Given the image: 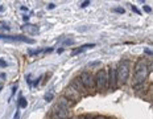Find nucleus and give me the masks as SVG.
<instances>
[{
    "label": "nucleus",
    "mask_w": 153,
    "mask_h": 119,
    "mask_svg": "<svg viewBox=\"0 0 153 119\" xmlns=\"http://www.w3.org/2000/svg\"><path fill=\"white\" fill-rule=\"evenodd\" d=\"M71 119H85V115H82V117H78V118H71Z\"/></svg>",
    "instance_id": "nucleus-32"
},
{
    "label": "nucleus",
    "mask_w": 153,
    "mask_h": 119,
    "mask_svg": "<svg viewBox=\"0 0 153 119\" xmlns=\"http://www.w3.org/2000/svg\"><path fill=\"white\" fill-rule=\"evenodd\" d=\"M107 81H108V88L111 90L117 89V81H116V66H110L107 67Z\"/></svg>",
    "instance_id": "nucleus-6"
},
{
    "label": "nucleus",
    "mask_w": 153,
    "mask_h": 119,
    "mask_svg": "<svg viewBox=\"0 0 153 119\" xmlns=\"http://www.w3.org/2000/svg\"><path fill=\"white\" fill-rule=\"evenodd\" d=\"M7 66H8L7 61H4L3 58H0V67H7Z\"/></svg>",
    "instance_id": "nucleus-22"
},
{
    "label": "nucleus",
    "mask_w": 153,
    "mask_h": 119,
    "mask_svg": "<svg viewBox=\"0 0 153 119\" xmlns=\"http://www.w3.org/2000/svg\"><path fill=\"white\" fill-rule=\"evenodd\" d=\"M95 66H100V61H95V62H90L88 64V67H95Z\"/></svg>",
    "instance_id": "nucleus-19"
},
{
    "label": "nucleus",
    "mask_w": 153,
    "mask_h": 119,
    "mask_svg": "<svg viewBox=\"0 0 153 119\" xmlns=\"http://www.w3.org/2000/svg\"><path fill=\"white\" fill-rule=\"evenodd\" d=\"M94 82H95V90L97 91H106L108 89V81H107V70L100 69L97 72L94 76Z\"/></svg>",
    "instance_id": "nucleus-3"
},
{
    "label": "nucleus",
    "mask_w": 153,
    "mask_h": 119,
    "mask_svg": "<svg viewBox=\"0 0 153 119\" xmlns=\"http://www.w3.org/2000/svg\"><path fill=\"white\" fill-rule=\"evenodd\" d=\"M0 40H4V41H11V43H27V44H34L33 38L29 37H25L21 36V34H5V33H0Z\"/></svg>",
    "instance_id": "nucleus-5"
},
{
    "label": "nucleus",
    "mask_w": 153,
    "mask_h": 119,
    "mask_svg": "<svg viewBox=\"0 0 153 119\" xmlns=\"http://www.w3.org/2000/svg\"><path fill=\"white\" fill-rule=\"evenodd\" d=\"M73 44H74V40H65L62 43L63 46H69V45H73Z\"/></svg>",
    "instance_id": "nucleus-20"
},
{
    "label": "nucleus",
    "mask_w": 153,
    "mask_h": 119,
    "mask_svg": "<svg viewBox=\"0 0 153 119\" xmlns=\"http://www.w3.org/2000/svg\"><path fill=\"white\" fill-rule=\"evenodd\" d=\"M13 119H20V109H16V112H15V115H13Z\"/></svg>",
    "instance_id": "nucleus-23"
},
{
    "label": "nucleus",
    "mask_w": 153,
    "mask_h": 119,
    "mask_svg": "<svg viewBox=\"0 0 153 119\" xmlns=\"http://www.w3.org/2000/svg\"><path fill=\"white\" fill-rule=\"evenodd\" d=\"M17 89H19V85H17V83H15V85L12 86V94H11V98L15 95V93L17 91ZM11 98H9V99H11Z\"/></svg>",
    "instance_id": "nucleus-18"
},
{
    "label": "nucleus",
    "mask_w": 153,
    "mask_h": 119,
    "mask_svg": "<svg viewBox=\"0 0 153 119\" xmlns=\"http://www.w3.org/2000/svg\"><path fill=\"white\" fill-rule=\"evenodd\" d=\"M7 78V76H5V73H1V74H0V79H5Z\"/></svg>",
    "instance_id": "nucleus-30"
},
{
    "label": "nucleus",
    "mask_w": 153,
    "mask_h": 119,
    "mask_svg": "<svg viewBox=\"0 0 153 119\" xmlns=\"http://www.w3.org/2000/svg\"><path fill=\"white\" fill-rule=\"evenodd\" d=\"M91 48H95V44H85V45H82V46H79V48H76V49L73 50L71 56L74 57V56H76V54H81V53L86 52L87 49H91Z\"/></svg>",
    "instance_id": "nucleus-12"
},
{
    "label": "nucleus",
    "mask_w": 153,
    "mask_h": 119,
    "mask_svg": "<svg viewBox=\"0 0 153 119\" xmlns=\"http://www.w3.org/2000/svg\"><path fill=\"white\" fill-rule=\"evenodd\" d=\"M50 52H53V48H42V49H29L28 50V54L29 56H38V54H41V53H50Z\"/></svg>",
    "instance_id": "nucleus-13"
},
{
    "label": "nucleus",
    "mask_w": 153,
    "mask_h": 119,
    "mask_svg": "<svg viewBox=\"0 0 153 119\" xmlns=\"http://www.w3.org/2000/svg\"><path fill=\"white\" fill-rule=\"evenodd\" d=\"M0 91H1V86H0Z\"/></svg>",
    "instance_id": "nucleus-34"
},
{
    "label": "nucleus",
    "mask_w": 153,
    "mask_h": 119,
    "mask_svg": "<svg viewBox=\"0 0 153 119\" xmlns=\"http://www.w3.org/2000/svg\"><path fill=\"white\" fill-rule=\"evenodd\" d=\"M74 102H71V101H69V99H66L65 97H61V98H58V102H57V106H59V107H62L63 110H69L70 111V109H73L74 107Z\"/></svg>",
    "instance_id": "nucleus-11"
},
{
    "label": "nucleus",
    "mask_w": 153,
    "mask_h": 119,
    "mask_svg": "<svg viewBox=\"0 0 153 119\" xmlns=\"http://www.w3.org/2000/svg\"><path fill=\"white\" fill-rule=\"evenodd\" d=\"M52 115L54 119H68L70 117V111L69 110H63L59 106H54L52 109Z\"/></svg>",
    "instance_id": "nucleus-8"
},
{
    "label": "nucleus",
    "mask_w": 153,
    "mask_h": 119,
    "mask_svg": "<svg viewBox=\"0 0 153 119\" xmlns=\"http://www.w3.org/2000/svg\"><path fill=\"white\" fill-rule=\"evenodd\" d=\"M63 97H65L66 99H69V101L74 102V103H76V102H79V101L82 99L81 94H79V93L76 91V90H75L74 88H71L70 85L65 89V93H63Z\"/></svg>",
    "instance_id": "nucleus-7"
},
{
    "label": "nucleus",
    "mask_w": 153,
    "mask_h": 119,
    "mask_svg": "<svg viewBox=\"0 0 153 119\" xmlns=\"http://www.w3.org/2000/svg\"><path fill=\"white\" fill-rule=\"evenodd\" d=\"M92 119H110V118H106V117H102V115H99V117H94Z\"/></svg>",
    "instance_id": "nucleus-29"
},
{
    "label": "nucleus",
    "mask_w": 153,
    "mask_h": 119,
    "mask_svg": "<svg viewBox=\"0 0 153 119\" xmlns=\"http://www.w3.org/2000/svg\"><path fill=\"white\" fill-rule=\"evenodd\" d=\"M21 29H23L24 33L30 34V36H36V34L40 33V28H38V25L29 24V22H27V24H24L23 27H21Z\"/></svg>",
    "instance_id": "nucleus-10"
},
{
    "label": "nucleus",
    "mask_w": 153,
    "mask_h": 119,
    "mask_svg": "<svg viewBox=\"0 0 153 119\" xmlns=\"http://www.w3.org/2000/svg\"><path fill=\"white\" fill-rule=\"evenodd\" d=\"M145 53H146V54H152V52H151L149 49H146V50H145Z\"/></svg>",
    "instance_id": "nucleus-33"
},
{
    "label": "nucleus",
    "mask_w": 153,
    "mask_h": 119,
    "mask_svg": "<svg viewBox=\"0 0 153 119\" xmlns=\"http://www.w3.org/2000/svg\"><path fill=\"white\" fill-rule=\"evenodd\" d=\"M56 8V4H54V3H50L49 5H48V9H54Z\"/></svg>",
    "instance_id": "nucleus-27"
},
{
    "label": "nucleus",
    "mask_w": 153,
    "mask_h": 119,
    "mask_svg": "<svg viewBox=\"0 0 153 119\" xmlns=\"http://www.w3.org/2000/svg\"><path fill=\"white\" fill-rule=\"evenodd\" d=\"M79 79H81L82 85L86 89L87 94H94L95 93V82H94V76L91 74L90 72H82L81 76H79Z\"/></svg>",
    "instance_id": "nucleus-4"
},
{
    "label": "nucleus",
    "mask_w": 153,
    "mask_h": 119,
    "mask_svg": "<svg viewBox=\"0 0 153 119\" xmlns=\"http://www.w3.org/2000/svg\"><path fill=\"white\" fill-rule=\"evenodd\" d=\"M41 79H42V76H40V77H38L37 79H34V81H33V83H32V86H33V88H37V86L40 85Z\"/></svg>",
    "instance_id": "nucleus-17"
},
{
    "label": "nucleus",
    "mask_w": 153,
    "mask_h": 119,
    "mask_svg": "<svg viewBox=\"0 0 153 119\" xmlns=\"http://www.w3.org/2000/svg\"><path fill=\"white\" fill-rule=\"evenodd\" d=\"M144 11L146 12V13H151V12H152V8L149 7V5H144Z\"/></svg>",
    "instance_id": "nucleus-26"
},
{
    "label": "nucleus",
    "mask_w": 153,
    "mask_h": 119,
    "mask_svg": "<svg viewBox=\"0 0 153 119\" xmlns=\"http://www.w3.org/2000/svg\"><path fill=\"white\" fill-rule=\"evenodd\" d=\"M27 106H28L27 99L23 97V94H20V95H19V105H17V107L19 109H25Z\"/></svg>",
    "instance_id": "nucleus-14"
},
{
    "label": "nucleus",
    "mask_w": 153,
    "mask_h": 119,
    "mask_svg": "<svg viewBox=\"0 0 153 119\" xmlns=\"http://www.w3.org/2000/svg\"><path fill=\"white\" fill-rule=\"evenodd\" d=\"M21 11H25V12H27V11H28V8H27V7H24V5H21Z\"/></svg>",
    "instance_id": "nucleus-31"
},
{
    "label": "nucleus",
    "mask_w": 153,
    "mask_h": 119,
    "mask_svg": "<svg viewBox=\"0 0 153 119\" xmlns=\"http://www.w3.org/2000/svg\"><path fill=\"white\" fill-rule=\"evenodd\" d=\"M25 79H27L28 85H29V86H32V79H30V74H27V76H25Z\"/></svg>",
    "instance_id": "nucleus-25"
},
{
    "label": "nucleus",
    "mask_w": 153,
    "mask_h": 119,
    "mask_svg": "<svg viewBox=\"0 0 153 119\" xmlns=\"http://www.w3.org/2000/svg\"><path fill=\"white\" fill-rule=\"evenodd\" d=\"M23 20H24L25 22H27L28 20H29V16H28V15H24V16H23Z\"/></svg>",
    "instance_id": "nucleus-28"
},
{
    "label": "nucleus",
    "mask_w": 153,
    "mask_h": 119,
    "mask_svg": "<svg viewBox=\"0 0 153 119\" xmlns=\"http://www.w3.org/2000/svg\"><path fill=\"white\" fill-rule=\"evenodd\" d=\"M112 11L115 12V13H120V15H123L124 12H126V9H124L123 7H116V8H114Z\"/></svg>",
    "instance_id": "nucleus-16"
},
{
    "label": "nucleus",
    "mask_w": 153,
    "mask_h": 119,
    "mask_svg": "<svg viewBox=\"0 0 153 119\" xmlns=\"http://www.w3.org/2000/svg\"><path fill=\"white\" fill-rule=\"evenodd\" d=\"M131 9H132L133 12H135V13H137V15H141V11H140V9L136 7V5H131Z\"/></svg>",
    "instance_id": "nucleus-21"
},
{
    "label": "nucleus",
    "mask_w": 153,
    "mask_h": 119,
    "mask_svg": "<svg viewBox=\"0 0 153 119\" xmlns=\"http://www.w3.org/2000/svg\"><path fill=\"white\" fill-rule=\"evenodd\" d=\"M129 69L131 64L128 60H122L116 66V81H117V88L119 86L126 85L129 77Z\"/></svg>",
    "instance_id": "nucleus-2"
},
{
    "label": "nucleus",
    "mask_w": 153,
    "mask_h": 119,
    "mask_svg": "<svg viewBox=\"0 0 153 119\" xmlns=\"http://www.w3.org/2000/svg\"><path fill=\"white\" fill-rule=\"evenodd\" d=\"M90 5V0H87V1H83L81 4V8H86V7H88Z\"/></svg>",
    "instance_id": "nucleus-24"
},
{
    "label": "nucleus",
    "mask_w": 153,
    "mask_h": 119,
    "mask_svg": "<svg viewBox=\"0 0 153 119\" xmlns=\"http://www.w3.org/2000/svg\"><path fill=\"white\" fill-rule=\"evenodd\" d=\"M53 98H54V94H53L52 91H50V93H46V94H45V101H46V102L53 101Z\"/></svg>",
    "instance_id": "nucleus-15"
},
{
    "label": "nucleus",
    "mask_w": 153,
    "mask_h": 119,
    "mask_svg": "<svg viewBox=\"0 0 153 119\" xmlns=\"http://www.w3.org/2000/svg\"><path fill=\"white\" fill-rule=\"evenodd\" d=\"M149 73H151V64H148L146 60H139L135 65V73H133L132 78V86L136 88L137 85L141 86L148 78Z\"/></svg>",
    "instance_id": "nucleus-1"
},
{
    "label": "nucleus",
    "mask_w": 153,
    "mask_h": 119,
    "mask_svg": "<svg viewBox=\"0 0 153 119\" xmlns=\"http://www.w3.org/2000/svg\"><path fill=\"white\" fill-rule=\"evenodd\" d=\"M70 86H71V88H74L76 91L81 94L82 98L86 97V95H88L87 91H86V89L83 88V85H82V82H81V79H79V77H75V78L71 81V83H70Z\"/></svg>",
    "instance_id": "nucleus-9"
}]
</instances>
